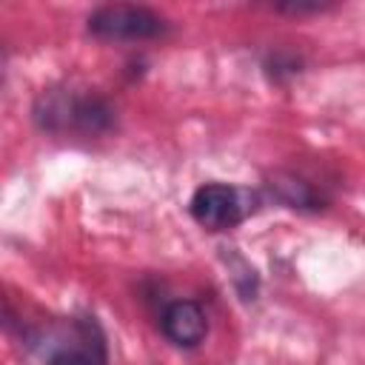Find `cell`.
<instances>
[{
    "mask_svg": "<svg viewBox=\"0 0 365 365\" xmlns=\"http://www.w3.org/2000/svg\"><path fill=\"white\" fill-rule=\"evenodd\" d=\"M29 345L46 365H108V345L94 317H66L31 334Z\"/></svg>",
    "mask_w": 365,
    "mask_h": 365,
    "instance_id": "6da1fadb",
    "label": "cell"
},
{
    "mask_svg": "<svg viewBox=\"0 0 365 365\" xmlns=\"http://www.w3.org/2000/svg\"><path fill=\"white\" fill-rule=\"evenodd\" d=\"M34 123L51 134H103L111 128L114 111L94 91L48 88L34 103Z\"/></svg>",
    "mask_w": 365,
    "mask_h": 365,
    "instance_id": "7a4b0ae2",
    "label": "cell"
},
{
    "mask_svg": "<svg viewBox=\"0 0 365 365\" xmlns=\"http://www.w3.org/2000/svg\"><path fill=\"white\" fill-rule=\"evenodd\" d=\"M88 31L103 40H148L165 31V20L145 6H100L88 17Z\"/></svg>",
    "mask_w": 365,
    "mask_h": 365,
    "instance_id": "3957f363",
    "label": "cell"
},
{
    "mask_svg": "<svg viewBox=\"0 0 365 365\" xmlns=\"http://www.w3.org/2000/svg\"><path fill=\"white\" fill-rule=\"evenodd\" d=\"M191 217L208 228V231H225L234 228L245 214H248V200L240 188L222 185V182H208L200 185L188 202Z\"/></svg>",
    "mask_w": 365,
    "mask_h": 365,
    "instance_id": "277c9868",
    "label": "cell"
},
{
    "mask_svg": "<svg viewBox=\"0 0 365 365\" xmlns=\"http://www.w3.org/2000/svg\"><path fill=\"white\" fill-rule=\"evenodd\" d=\"M160 328L177 348H197L208 334V317L197 299H177L165 305Z\"/></svg>",
    "mask_w": 365,
    "mask_h": 365,
    "instance_id": "5b68a950",
    "label": "cell"
},
{
    "mask_svg": "<svg viewBox=\"0 0 365 365\" xmlns=\"http://www.w3.org/2000/svg\"><path fill=\"white\" fill-rule=\"evenodd\" d=\"M271 188H277L279 197H282L288 205H294V208H319V202H322V200L314 194V188H311L308 182H302L299 177H294V174L277 177V182H271Z\"/></svg>",
    "mask_w": 365,
    "mask_h": 365,
    "instance_id": "8992f818",
    "label": "cell"
}]
</instances>
